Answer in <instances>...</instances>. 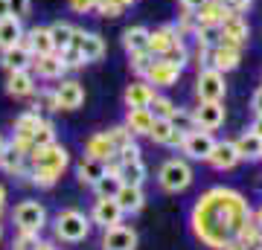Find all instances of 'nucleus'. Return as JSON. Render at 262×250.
Segmentation results:
<instances>
[{
	"instance_id": "nucleus-53",
	"label": "nucleus",
	"mask_w": 262,
	"mask_h": 250,
	"mask_svg": "<svg viewBox=\"0 0 262 250\" xmlns=\"http://www.w3.org/2000/svg\"><path fill=\"white\" fill-rule=\"evenodd\" d=\"M9 15V0H0V20Z\"/></svg>"
},
{
	"instance_id": "nucleus-52",
	"label": "nucleus",
	"mask_w": 262,
	"mask_h": 250,
	"mask_svg": "<svg viewBox=\"0 0 262 250\" xmlns=\"http://www.w3.org/2000/svg\"><path fill=\"white\" fill-rule=\"evenodd\" d=\"M251 131H253V134H259V137H262V113H256V120H253Z\"/></svg>"
},
{
	"instance_id": "nucleus-35",
	"label": "nucleus",
	"mask_w": 262,
	"mask_h": 250,
	"mask_svg": "<svg viewBox=\"0 0 262 250\" xmlns=\"http://www.w3.org/2000/svg\"><path fill=\"white\" fill-rule=\"evenodd\" d=\"M50 35H53L56 53H61V50H67V47L73 44L76 27H73V24H67V20H56V24H50Z\"/></svg>"
},
{
	"instance_id": "nucleus-38",
	"label": "nucleus",
	"mask_w": 262,
	"mask_h": 250,
	"mask_svg": "<svg viewBox=\"0 0 262 250\" xmlns=\"http://www.w3.org/2000/svg\"><path fill=\"white\" fill-rule=\"evenodd\" d=\"M172 120V125L181 131V134H192V131H198V125H195V117L189 111H181V108H175V113L169 117Z\"/></svg>"
},
{
	"instance_id": "nucleus-1",
	"label": "nucleus",
	"mask_w": 262,
	"mask_h": 250,
	"mask_svg": "<svg viewBox=\"0 0 262 250\" xmlns=\"http://www.w3.org/2000/svg\"><path fill=\"white\" fill-rule=\"evenodd\" d=\"M251 218V210L245 198L233 189H210L198 198L192 210V224H195L198 239L210 247H225V241L233 233H242V227Z\"/></svg>"
},
{
	"instance_id": "nucleus-13",
	"label": "nucleus",
	"mask_w": 262,
	"mask_h": 250,
	"mask_svg": "<svg viewBox=\"0 0 262 250\" xmlns=\"http://www.w3.org/2000/svg\"><path fill=\"white\" fill-rule=\"evenodd\" d=\"M38 84H35V73L32 70H15V73L6 76V93L15 96V99H27V96H35Z\"/></svg>"
},
{
	"instance_id": "nucleus-47",
	"label": "nucleus",
	"mask_w": 262,
	"mask_h": 250,
	"mask_svg": "<svg viewBox=\"0 0 262 250\" xmlns=\"http://www.w3.org/2000/svg\"><path fill=\"white\" fill-rule=\"evenodd\" d=\"M29 9H32V0H9V15H15V18H27Z\"/></svg>"
},
{
	"instance_id": "nucleus-59",
	"label": "nucleus",
	"mask_w": 262,
	"mask_h": 250,
	"mask_svg": "<svg viewBox=\"0 0 262 250\" xmlns=\"http://www.w3.org/2000/svg\"><path fill=\"white\" fill-rule=\"evenodd\" d=\"M0 239H3V227H0Z\"/></svg>"
},
{
	"instance_id": "nucleus-58",
	"label": "nucleus",
	"mask_w": 262,
	"mask_h": 250,
	"mask_svg": "<svg viewBox=\"0 0 262 250\" xmlns=\"http://www.w3.org/2000/svg\"><path fill=\"white\" fill-rule=\"evenodd\" d=\"M3 148H6V140H3V134H0V151H3Z\"/></svg>"
},
{
	"instance_id": "nucleus-51",
	"label": "nucleus",
	"mask_w": 262,
	"mask_h": 250,
	"mask_svg": "<svg viewBox=\"0 0 262 250\" xmlns=\"http://www.w3.org/2000/svg\"><path fill=\"white\" fill-rule=\"evenodd\" d=\"M251 108H253L256 113H262V87H259L256 93H253V99H251Z\"/></svg>"
},
{
	"instance_id": "nucleus-8",
	"label": "nucleus",
	"mask_w": 262,
	"mask_h": 250,
	"mask_svg": "<svg viewBox=\"0 0 262 250\" xmlns=\"http://www.w3.org/2000/svg\"><path fill=\"white\" fill-rule=\"evenodd\" d=\"M32 73L38 76V79H44V82H61L67 73V64L64 58H61V53H47V56H35L32 58Z\"/></svg>"
},
{
	"instance_id": "nucleus-32",
	"label": "nucleus",
	"mask_w": 262,
	"mask_h": 250,
	"mask_svg": "<svg viewBox=\"0 0 262 250\" xmlns=\"http://www.w3.org/2000/svg\"><path fill=\"white\" fill-rule=\"evenodd\" d=\"M236 151H239V157L242 160H259L262 157V137L259 134H242V137L236 140Z\"/></svg>"
},
{
	"instance_id": "nucleus-40",
	"label": "nucleus",
	"mask_w": 262,
	"mask_h": 250,
	"mask_svg": "<svg viewBox=\"0 0 262 250\" xmlns=\"http://www.w3.org/2000/svg\"><path fill=\"white\" fill-rule=\"evenodd\" d=\"M160 58H166V61H172V64H178V67H184L189 61V53H187V44H184V38H181L178 44H172L166 50V53H163V56Z\"/></svg>"
},
{
	"instance_id": "nucleus-50",
	"label": "nucleus",
	"mask_w": 262,
	"mask_h": 250,
	"mask_svg": "<svg viewBox=\"0 0 262 250\" xmlns=\"http://www.w3.org/2000/svg\"><path fill=\"white\" fill-rule=\"evenodd\" d=\"M178 3H181V9H184V12H198L207 0H178Z\"/></svg>"
},
{
	"instance_id": "nucleus-25",
	"label": "nucleus",
	"mask_w": 262,
	"mask_h": 250,
	"mask_svg": "<svg viewBox=\"0 0 262 250\" xmlns=\"http://www.w3.org/2000/svg\"><path fill=\"white\" fill-rule=\"evenodd\" d=\"M149 137L155 140V143H160V146L175 148V146H181V143H184V137H187V134H181V131L172 125V120H155Z\"/></svg>"
},
{
	"instance_id": "nucleus-21",
	"label": "nucleus",
	"mask_w": 262,
	"mask_h": 250,
	"mask_svg": "<svg viewBox=\"0 0 262 250\" xmlns=\"http://www.w3.org/2000/svg\"><path fill=\"white\" fill-rule=\"evenodd\" d=\"M117 154V148H114L111 137H108V131H96L88 137L84 143V157H96V160H111Z\"/></svg>"
},
{
	"instance_id": "nucleus-34",
	"label": "nucleus",
	"mask_w": 262,
	"mask_h": 250,
	"mask_svg": "<svg viewBox=\"0 0 262 250\" xmlns=\"http://www.w3.org/2000/svg\"><path fill=\"white\" fill-rule=\"evenodd\" d=\"M44 122V117H41V111H24L15 120V137H24V140H32L35 137L38 125Z\"/></svg>"
},
{
	"instance_id": "nucleus-16",
	"label": "nucleus",
	"mask_w": 262,
	"mask_h": 250,
	"mask_svg": "<svg viewBox=\"0 0 262 250\" xmlns=\"http://www.w3.org/2000/svg\"><path fill=\"white\" fill-rule=\"evenodd\" d=\"M32 53H29L24 44H15L9 50H0V67L6 73H15V70H32Z\"/></svg>"
},
{
	"instance_id": "nucleus-18",
	"label": "nucleus",
	"mask_w": 262,
	"mask_h": 250,
	"mask_svg": "<svg viewBox=\"0 0 262 250\" xmlns=\"http://www.w3.org/2000/svg\"><path fill=\"white\" fill-rule=\"evenodd\" d=\"M91 218H94L99 227H117L122 218V207L117 204V198H99L94 204V213H91Z\"/></svg>"
},
{
	"instance_id": "nucleus-56",
	"label": "nucleus",
	"mask_w": 262,
	"mask_h": 250,
	"mask_svg": "<svg viewBox=\"0 0 262 250\" xmlns=\"http://www.w3.org/2000/svg\"><path fill=\"white\" fill-rule=\"evenodd\" d=\"M117 3H120L122 9H128V6H134V0H117Z\"/></svg>"
},
{
	"instance_id": "nucleus-30",
	"label": "nucleus",
	"mask_w": 262,
	"mask_h": 250,
	"mask_svg": "<svg viewBox=\"0 0 262 250\" xmlns=\"http://www.w3.org/2000/svg\"><path fill=\"white\" fill-rule=\"evenodd\" d=\"M108 172V166H105V160H96V157H84L82 163H79V169H76V175H79V184L84 186H94L99 177Z\"/></svg>"
},
{
	"instance_id": "nucleus-31",
	"label": "nucleus",
	"mask_w": 262,
	"mask_h": 250,
	"mask_svg": "<svg viewBox=\"0 0 262 250\" xmlns=\"http://www.w3.org/2000/svg\"><path fill=\"white\" fill-rule=\"evenodd\" d=\"M117 204L122 207V213H140L146 198H143V189L140 186H120L117 192Z\"/></svg>"
},
{
	"instance_id": "nucleus-23",
	"label": "nucleus",
	"mask_w": 262,
	"mask_h": 250,
	"mask_svg": "<svg viewBox=\"0 0 262 250\" xmlns=\"http://www.w3.org/2000/svg\"><path fill=\"white\" fill-rule=\"evenodd\" d=\"M151 125H155V113L149 111V108H128V113H125V128L137 137H149L151 134Z\"/></svg>"
},
{
	"instance_id": "nucleus-17",
	"label": "nucleus",
	"mask_w": 262,
	"mask_h": 250,
	"mask_svg": "<svg viewBox=\"0 0 262 250\" xmlns=\"http://www.w3.org/2000/svg\"><path fill=\"white\" fill-rule=\"evenodd\" d=\"M137 247V233L131 227H108L105 230V239H102V250H134Z\"/></svg>"
},
{
	"instance_id": "nucleus-46",
	"label": "nucleus",
	"mask_w": 262,
	"mask_h": 250,
	"mask_svg": "<svg viewBox=\"0 0 262 250\" xmlns=\"http://www.w3.org/2000/svg\"><path fill=\"white\" fill-rule=\"evenodd\" d=\"M41 241H38V233H29V230H20L18 241H15V250H35Z\"/></svg>"
},
{
	"instance_id": "nucleus-26",
	"label": "nucleus",
	"mask_w": 262,
	"mask_h": 250,
	"mask_svg": "<svg viewBox=\"0 0 262 250\" xmlns=\"http://www.w3.org/2000/svg\"><path fill=\"white\" fill-rule=\"evenodd\" d=\"M24 24H20V18H15V15H6V18L0 20V50H9V47L20 44V38H24Z\"/></svg>"
},
{
	"instance_id": "nucleus-39",
	"label": "nucleus",
	"mask_w": 262,
	"mask_h": 250,
	"mask_svg": "<svg viewBox=\"0 0 262 250\" xmlns=\"http://www.w3.org/2000/svg\"><path fill=\"white\" fill-rule=\"evenodd\" d=\"M149 111L155 113V120H169L172 113H175V105H172V99H166V96H155L149 105Z\"/></svg>"
},
{
	"instance_id": "nucleus-3",
	"label": "nucleus",
	"mask_w": 262,
	"mask_h": 250,
	"mask_svg": "<svg viewBox=\"0 0 262 250\" xmlns=\"http://www.w3.org/2000/svg\"><path fill=\"white\" fill-rule=\"evenodd\" d=\"M158 180L166 192H184V189L192 184V169H189V163H184V160H178V157L166 160L158 172Z\"/></svg>"
},
{
	"instance_id": "nucleus-49",
	"label": "nucleus",
	"mask_w": 262,
	"mask_h": 250,
	"mask_svg": "<svg viewBox=\"0 0 262 250\" xmlns=\"http://www.w3.org/2000/svg\"><path fill=\"white\" fill-rule=\"evenodd\" d=\"M117 154H120V160H140V146L131 143L128 148H122V151H117Z\"/></svg>"
},
{
	"instance_id": "nucleus-24",
	"label": "nucleus",
	"mask_w": 262,
	"mask_h": 250,
	"mask_svg": "<svg viewBox=\"0 0 262 250\" xmlns=\"http://www.w3.org/2000/svg\"><path fill=\"white\" fill-rule=\"evenodd\" d=\"M207 160H210V166L213 169L225 172V169H233L242 157H239V151H236V143H215Z\"/></svg>"
},
{
	"instance_id": "nucleus-5",
	"label": "nucleus",
	"mask_w": 262,
	"mask_h": 250,
	"mask_svg": "<svg viewBox=\"0 0 262 250\" xmlns=\"http://www.w3.org/2000/svg\"><path fill=\"white\" fill-rule=\"evenodd\" d=\"M225 73H219L215 67H204L198 73V82H195V93L201 102H222L225 99Z\"/></svg>"
},
{
	"instance_id": "nucleus-2",
	"label": "nucleus",
	"mask_w": 262,
	"mask_h": 250,
	"mask_svg": "<svg viewBox=\"0 0 262 250\" xmlns=\"http://www.w3.org/2000/svg\"><path fill=\"white\" fill-rule=\"evenodd\" d=\"M27 166H29V177L35 186H56V180L64 175V169L70 166V154H67L64 146L58 143H50L44 148H32V154L27 157Z\"/></svg>"
},
{
	"instance_id": "nucleus-36",
	"label": "nucleus",
	"mask_w": 262,
	"mask_h": 250,
	"mask_svg": "<svg viewBox=\"0 0 262 250\" xmlns=\"http://www.w3.org/2000/svg\"><path fill=\"white\" fill-rule=\"evenodd\" d=\"M120 186H122L120 177L114 175V172H105V175L94 184V189H96V195H99V198H117Z\"/></svg>"
},
{
	"instance_id": "nucleus-15",
	"label": "nucleus",
	"mask_w": 262,
	"mask_h": 250,
	"mask_svg": "<svg viewBox=\"0 0 262 250\" xmlns=\"http://www.w3.org/2000/svg\"><path fill=\"white\" fill-rule=\"evenodd\" d=\"M73 47H79V50H82V56H84V61H88V64H91V61H99V58L105 56V41H102V35H96V32L76 29Z\"/></svg>"
},
{
	"instance_id": "nucleus-33",
	"label": "nucleus",
	"mask_w": 262,
	"mask_h": 250,
	"mask_svg": "<svg viewBox=\"0 0 262 250\" xmlns=\"http://www.w3.org/2000/svg\"><path fill=\"white\" fill-rule=\"evenodd\" d=\"M0 169L9 172V175H24V172H27V157L20 154L18 148H12L9 143H6V148L0 151Z\"/></svg>"
},
{
	"instance_id": "nucleus-42",
	"label": "nucleus",
	"mask_w": 262,
	"mask_h": 250,
	"mask_svg": "<svg viewBox=\"0 0 262 250\" xmlns=\"http://www.w3.org/2000/svg\"><path fill=\"white\" fill-rule=\"evenodd\" d=\"M108 137H111V143H114V148H117V151H122V148H128L131 143H134V134H131L125 125L111 128V131H108Z\"/></svg>"
},
{
	"instance_id": "nucleus-28",
	"label": "nucleus",
	"mask_w": 262,
	"mask_h": 250,
	"mask_svg": "<svg viewBox=\"0 0 262 250\" xmlns=\"http://www.w3.org/2000/svg\"><path fill=\"white\" fill-rule=\"evenodd\" d=\"M149 32L151 29L140 27V24H134V27H125L122 29V47H125V53H140V50H149Z\"/></svg>"
},
{
	"instance_id": "nucleus-43",
	"label": "nucleus",
	"mask_w": 262,
	"mask_h": 250,
	"mask_svg": "<svg viewBox=\"0 0 262 250\" xmlns=\"http://www.w3.org/2000/svg\"><path fill=\"white\" fill-rule=\"evenodd\" d=\"M35 108H38V111H58L56 90H38V96H35Z\"/></svg>"
},
{
	"instance_id": "nucleus-6",
	"label": "nucleus",
	"mask_w": 262,
	"mask_h": 250,
	"mask_svg": "<svg viewBox=\"0 0 262 250\" xmlns=\"http://www.w3.org/2000/svg\"><path fill=\"white\" fill-rule=\"evenodd\" d=\"M248 38H251V27H248V20L245 18H227L222 27H219V35H215V44L222 47H230V50H242L248 44Z\"/></svg>"
},
{
	"instance_id": "nucleus-55",
	"label": "nucleus",
	"mask_w": 262,
	"mask_h": 250,
	"mask_svg": "<svg viewBox=\"0 0 262 250\" xmlns=\"http://www.w3.org/2000/svg\"><path fill=\"white\" fill-rule=\"evenodd\" d=\"M35 250H56V247H53V244H50V241H41V244H38Z\"/></svg>"
},
{
	"instance_id": "nucleus-57",
	"label": "nucleus",
	"mask_w": 262,
	"mask_h": 250,
	"mask_svg": "<svg viewBox=\"0 0 262 250\" xmlns=\"http://www.w3.org/2000/svg\"><path fill=\"white\" fill-rule=\"evenodd\" d=\"M256 224H259V230H262V207H259V213H256Z\"/></svg>"
},
{
	"instance_id": "nucleus-54",
	"label": "nucleus",
	"mask_w": 262,
	"mask_h": 250,
	"mask_svg": "<svg viewBox=\"0 0 262 250\" xmlns=\"http://www.w3.org/2000/svg\"><path fill=\"white\" fill-rule=\"evenodd\" d=\"M3 207H6V189H3V184H0V213H3Z\"/></svg>"
},
{
	"instance_id": "nucleus-27",
	"label": "nucleus",
	"mask_w": 262,
	"mask_h": 250,
	"mask_svg": "<svg viewBox=\"0 0 262 250\" xmlns=\"http://www.w3.org/2000/svg\"><path fill=\"white\" fill-rule=\"evenodd\" d=\"M155 96L158 93H155V87L149 82H134L125 87V105L128 108H149Z\"/></svg>"
},
{
	"instance_id": "nucleus-9",
	"label": "nucleus",
	"mask_w": 262,
	"mask_h": 250,
	"mask_svg": "<svg viewBox=\"0 0 262 250\" xmlns=\"http://www.w3.org/2000/svg\"><path fill=\"white\" fill-rule=\"evenodd\" d=\"M213 146H215L213 134H210V131H201V128L192 131V134H187L184 143H181L184 154L192 157V160H207V157H210V151H213Z\"/></svg>"
},
{
	"instance_id": "nucleus-11",
	"label": "nucleus",
	"mask_w": 262,
	"mask_h": 250,
	"mask_svg": "<svg viewBox=\"0 0 262 250\" xmlns=\"http://www.w3.org/2000/svg\"><path fill=\"white\" fill-rule=\"evenodd\" d=\"M20 44L27 47L32 56H47V53H56V44H53V35H50V27H32L24 32Z\"/></svg>"
},
{
	"instance_id": "nucleus-20",
	"label": "nucleus",
	"mask_w": 262,
	"mask_h": 250,
	"mask_svg": "<svg viewBox=\"0 0 262 250\" xmlns=\"http://www.w3.org/2000/svg\"><path fill=\"white\" fill-rule=\"evenodd\" d=\"M239 61H242V50H230V47H222V44L210 47V67H215L219 73L236 70Z\"/></svg>"
},
{
	"instance_id": "nucleus-4",
	"label": "nucleus",
	"mask_w": 262,
	"mask_h": 250,
	"mask_svg": "<svg viewBox=\"0 0 262 250\" xmlns=\"http://www.w3.org/2000/svg\"><path fill=\"white\" fill-rule=\"evenodd\" d=\"M88 233H91V221H88L79 210H64V213H58L56 236L61 241H82V239H88Z\"/></svg>"
},
{
	"instance_id": "nucleus-10",
	"label": "nucleus",
	"mask_w": 262,
	"mask_h": 250,
	"mask_svg": "<svg viewBox=\"0 0 262 250\" xmlns=\"http://www.w3.org/2000/svg\"><path fill=\"white\" fill-rule=\"evenodd\" d=\"M181 70H184V67L172 64L166 58H155V64H151L149 73H146V82L155 84V87H172V84L181 79Z\"/></svg>"
},
{
	"instance_id": "nucleus-7",
	"label": "nucleus",
	"mask_w": 262,
	"mask_h": 250,
	"mask_svg": "<svg viewBox=\"0 0 262 250\" xmlns=\"http://www.w3.org/2000/svg\"><path fill=\"white\" fill-rule=\"evenodd\" d=\"M15 224L18 230H29V233H41L44 224H47V210L38 204V201H24V204L15 207Z\"/></svg>"
},
{
	"instance_id": "nucleus-37",
	"label": "nucleus",
	"mask_w": 262,
	"mask_h": 250,
	"mask_svg": "<svg viewBox=\"0 0 262 250\" xmlns=\"http://www.w3.org/2000/svg\"><path fill=\"white\" fill-rule=\"evenodd\" d=\"M155 53H151V50H140V53H131V70H134V73L137 76H146L149 73V67L155 64Z\"/></svg>"
},
{
	"instance_id": "nucleus-41",
	"label": "nucleus",
	"mask_w": 262,
	"mask_h": 250,
	"mask_svg": "<svg viewBox=\"0 0 262 250\" xmlns=\"http://www.w3.org/2000/svg\"><path fill=\"white\" fill-rule=\"evenodd\" d=\"M32 143H35V148H44V146H50V143H56V128H53V122L50 120L41 122L38 131H35V137H32Z\"/></svg>"
},
{
	"instance_id": "nucleus-22",
	"label": "nucleus",
	"mask_w": 262,
	"mask_h": 250,
	"mask_svg": "<svg viewBox=\"0 0 262 250\" xmlns=\"http://www.w3.org/2000/svg\"><path fill=\"white\" fill-rule=\"evenodd\" d=\"M181 35H178V29H175V24H163V27H158L155 32H149V50L155 53V56H163L172 44H178Z\"/></svg>"
},
{
	"instance_id": "nucleus-44",
	"label": "nucleus",
	"mask_w": 262,
	"mask_h": 250,
	"mask_svg": "<svg viewBox=\"0 0 262 250\" xmlns=\"http://www.w3.org/2000/svg\"><path fill=\"white\" fill-rule=\"evenodd\" d=\"M61 58H64V64H67V70H76V67H82V64H88L84 61V56H82V50L79 47H67V50H61Z\"/></svg>"
},
{
	"instance_id": "nucleus-12",
	"label": "nucleus",
	"mask_w": 262,
	"mask_h": 250,
	"mask_svg": "<svg viewBox=\"0 0 262 250\" xmlns=\"http://www.w3.org/2000/svg\"><path fill=\"white\" fill-rule=\"evenodd\" d=\"M56 99H58V111H76L84 102V87L76 79H61V84L56 87Z\"/></svg>"
},
{
	"instance_id": "nucleus-14",
	"label": "nucleus",
	"mask_w": 262,
	"mask_h": 250,
	"mask_svg": "<svg viewBox=\"0 0 262 250\" xmlns=\"http://www.w3.org/2000/svg\"><path fill=\"white\" fill-rule=\"evenodd\" d=\"M227 18H233V15L227 12V6L222 3V0H207L204 6L195 12L198 27H204V29H219Z\"/></svg>"
},
{
	"instance_id": "nucleus-45",
	"label": "nucleus",
	"mask_w": 262,
	"mask_h": 250,
	"mask_svg": "<svg viewBox=\"0 0 262 250\" xmlns=\"http://www.w3.org/2000/svg\"><path fill=\"white\" fill-rule=\"evenodd\" d=\"M96 12H99L102 18H120L122 6L117 3V0H96Z\"/></svg>"
},
{
	"instance_id": "nucleus-29",
	"label": "nucleus",
	"mask_w": 262,
	"mask_h": 250,
	"mask_svg": "<svg viewBox=\"0 0 262 250\" xmlns=\"http://www.w3.org/2000/svg\"><path fill=\"white\" fill-rule=\"evenodd\" d=\"M122 186H143L146 180V166L143 160H120V172H117Z\"/></svg>"
},
{
	"instance_id": "nucleus-19",
	"label": "nucleus",
	"mask_w": 262,
	"mask_h": 250,
	"mask_svg": "<svg viewBox=\"0 0 262 250\" xmlns=\"http://www.w3.org/2000/svg\"><path fill=\"white\" fill-rule=\"evenodd\" d=\"M192 117H195V125L201 131H215L225 122V108H222V102H201L192 111Z\"/></svg>"
},
{
	"instance_id": "nucleus-48",
	"label": "nucleus",
	"mask_w": 262,
	"mask_h": 250,
	"mask_svg": "<svg viewBox=\"0 0 262 250\" xmlns=\"http://www.w3.org/2000/svg\"><path fill=\"white\" fill-rule=\"evenodd\" d=\"M67 3H70V9L76 15H88V12L96 9V0H67Z\"/></svg>"
}]
</instances>
